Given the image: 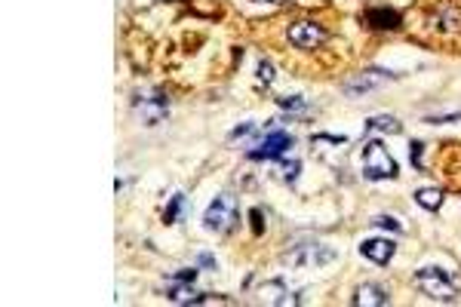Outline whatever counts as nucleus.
<instances>
[{
	"label": "nucleus",
	"instance_id": "obj_1",
	"mask_svg": "<svg viewBox=\"0 0 461 307\" xmlns=\"http://www.w3.org/2000/svg\"><path fill=\"white\" fill-rule=\"evenodd\" d=\"M415 286L434 301H452L458 292V277H452L440 268H422L415 274Z\"/></svg>",
	"mask_w": 461,
	"mask_h": 307
},
{
	"label": "nucleus",
	"instance_id": "obj_2",
	"mask_svg": "<svg viewBox=\"0 0 461 307\" xmlns=\"http://www.w3.org/2000/svg\"><path fill=\"white\" fill-rule=\"evenodd\" d=\"M434 175H440L449 191H461V142H446L434 151Z\"/></svg>",
	"mask_w": 461,
	"mask_h": 307
},
{
	"label": "nucleus",
	"instance_id": "obj_3",
	"mask_svg": "<svg viewBox=\"0 0 461 307\" xmlns=\"http://www.w3.org/2000/svg\"><path fill=\"white\" fill-rule=\"evenodd\" d=\"M203 221H206L209 230H215V234H231V230L237 227V200L228 197V194L215 197L209 203Z\"/></svg>",
	"mask_w": 461,
	"mask_h": 307
},
{
	"label": "nucleus",
	"instance_id": "obj_4",
	"mask_svg": "<svg viewBox=\"0 0 461 307\" xmlns=\"http://www.w3.org/2000/svg\"><path fill=\"white\" fill-rule=\"evenodd\" d=\"M363 169H366V178H393L397 175V163H393V157L388 154L381 142H369L363 148Z\"/></svg>",
	"mask_w": 461,
	"mask_h": 307
},
{
	"label": "nucleus",
	"instance_id": "obj_5",
	"mask_svg": "<svg viewBox=\"0 0 461 307\" xmlns=\"http://www.w3.org/2000/svg\"><path fill=\"white\" fill-rule=\"evenodd\" d=\"M329 261H335V249H329L323 243L298 246L292 255H286V264H292V268H323Z\"/></svg>",
	"mask_w": 461,
	"mask_h": 307
},
{
	"label": "nucleus",
	"instance_id": "obj_6",
	"mask_svg": "<svg viewBox=\"0 0 461 307\" xmlns=\"http://www.w3.org/2000/svg\"><path fill=\"white\" fill-rule=\"evenodd\" d=\"M326 28L317 22H296L289 28V44L298 46V49H317L320 44H326Z\"/></svg>",
	"mask_w": 461,
	"mask_h": 307
},
{
	"label": "nucleus",
	"instance_id": "obj_7",
	"mask_svg": "<svg viewBox=\"0 0 461 307\" xmlns=\"http://www.w3.org/2000/svg\"><path fill=\"white\" fill-rule=\"evenodd\" d=\"M136 111L148 126H157L166 117V111H170V99L163 92H145V96L136 99Z\"/></svg>",
	"mask_w": 461,
	"mask_h": 307
},
{
	"label": "nucleus",
	"instance_id": "obj_8",
	"mask_svg": "<svg viewBox=\"0 0 461 307\" xmlns=\"http://www.w3.org/2000/svg\"><path fill=\"white\" fill-rule=\"evenodd\" d=\"M289 148H292V135L274 130L255 151H249V160H274V157H283Z\"/></svg>",
	"mask_w": 461,
	"mask_h": 307
},
{
	"label": "nucleus",
	"instance_id": "obj_9",
	"mask_svg": "<svg viewBox=\"0 0 461 307\" xmlns=\"http://www.w3.org/2000/svg\"><path fill=\"white\" fill-rule=\"evenodd\" d=\"M360 252H363L369 261H375V264H388L393 258V252H397V243H393V240H381V237H372V240L360 243Z\"/></svg>",
	"mask_w": 461,
	"mask_h": 307
},
{
	"label": "nucleus",
	"instance_id": "obj_10",
	"mask_svg": "<svg viewBox=\"0 0 461 307\" xmlns=\"http://www.w3.org/2000/svg\"><path fill=\"white\" fill-rule=\"evenodd\" d=\"M391 77L393 74H388V71H366V74L354 77V80H348L345 83V92H348V96H360V92H369V89L381 87V83L391 80Z\"/></svg>",
	"mask_w": 461,
	"mask_h": 307
},
{
	"label": "nucleus",
	"instance_id": "obj_11",
	"mask_svg": "<svg viewBox=\"0 0 461 307\" xmlns=\"http://www.w3.org/2000/svg\"><path fill=\"white\" fill-rule=\"evenodd\" d=\"M363 22L375 31H397L400 28V13L388 10V6H379V10H366Z\"/></svg>",
	"mask_w": 461,
	"mask_h": 307
},
{
	"label": "nucleus",
	"instance_id": "obj_12",
	"mask_svg": "<svg viewBox=\"0 0 461 307\" xmlns=\"http://www.w3.org/2000/svg\"><path fill=\"white\" fill-rule=\"evenodd\" d=\"M391 298L388 292H384L381 286H375V283H363L357 289V295H354V304L357 307H384Z\"/></svg>",
	"mask_w": 461,
	"mask_h": 307
},
{
	"label": "nucleus",
	"instance_id": "obj_13",
	"mask_svg": "<svg viewBox=\"0 0 461 307\" xmlns=\"http://www.w3.org/2000/svg\"><path fill=\"white\" fill-rule=\"evenodd\" d=\"M258 295H262L265 304H298V298L286 295V286L283 283H265L258 289Z\"/></svg>",
	"mask_w": 461,
	"mask_h": 307
},
{
	"label": "nucleus",
	"instance_id": "obj_14",
	"mask_svg": "<svg viewBox=\"0 0 461 307\" xmlns=\"http://www.w3.org/2000/svg\"><path fill=\"white\" fill-rule=\"evenodd\" d=\"M415 203L434 212V209H440V203H443V191H440V187H418V191H415Z\"/></svg>",
	"mask_w": 461,
	"mask_h": 307
},
{
	"label": "nucleus",
	"instance_id": "obj_15",
	"mask_svg": "<svg viewBox=\"0 0 461 307\" xmlns=\"http://www.w3.org/2000/svg\"><path fill=\"white\" fill-rule=\"evenodd\" d=\"M366 132H400V123H397V117L379 114L366 123Z\"/></svg>",
	"mask_w": 461,
	"mask_h": 307
},
{
	"label": "nucleus",
	"instance_id": "obj_16",
	"mask_svg": "<svg viewBox=\"0 0 461 307\" xmlns=\"http://www.w3.org/2000/svg\"><path fill=\"white\" fill-rule=\"evenodd\" d=\"M258 80H262L265 87L274 80V65L267 62V58H262V62H258Z\"/></svg>",
	"mask_w": 461,
	"mask_h": 307
},
{
	"label": "nucleus",
	"instance_id": "obj_17",
	"mask_svg": "<svg viewBox=\"0 0 461 307\" xmlns=\"http://www.w3.org/2000/svg\"><path fill=\"white\" fill-rule=\"evenodd\" d=\"M182 203H184V197H182V194H175V197H172V203H170V209H166V225H172V221H175V215H179V209H182Z\"/></svg>",
	"mask_w": 461,
	"mask_h": 307
},
{
	"label": "nucleus",
	"instance_id": "obj_18",
	"mask_svg": "<svg viewBox=\"0 0 461 307\" xmlns=\"http://www.w3.org/2000/svg\"><path fill=\"white\" fill-rule=\"evenodd\" d=\"M422 151H424V144H422V142H412V144H409V157H412V163H415V169H424V160H422Z\"/></svg>",
	"mask_w": 461,
	"mask_h": 307
},
{
	"label": "nucleus",
	"instance_id": "obj_19",
	"mask_svg": "<svg viewBox=\"0 0 461 307\" xmlns=\"http://www.w3.org/2000/svg\"><path fill=\"white\" fill-rule=\"evenodd\" d=\"M372 225H379V227H391V230H400V227H403L397 218H391V215H379V218H372Z\"/></svg>",
	"mask_w": 461,
	"mask_h": 307
},
{
	"label": "nucleus",
	"instance_id": "obj_20",
	"mask_svg": "<svg viewBox=\"0 0 461 307\" xmlns=\"http://www.w3.org/2000/svg\"><path fill=\"white\" fill-rule=\"evenodd\" d=\"M283 178H286V182H296V178H298V160L283 163Z\"/></svg>",
	"mask_w": 461,
	"mask_h": 307
},
{
	"label": "nucleus",
	"instance_id": "obj_21",
	"mask_svg": "<svg viewBox=\"0 0 461 307\" xmlns=\"http://www.w3.org/2000/svg\"><path fill=\"white\" fill-rule=\"evenodd\" d=\"M280 101V108H305V99H298V96H286V99H277Z\"/></svg>",
	"mask_w": 461,
	"mask_h": 307
},
{
	"label": "nucleus",
	"instance_id": "obj_22",
	"mask_svg": "<svg viewBox=\"0 0 461 307\" xmlns=\"http://www.w3.org/2000/svg\"><path fill=\"white\" fill-rule=\"evenodd\" d=\"M253 130H255L253 123H243V126H237V130L231 132V139H240V135H249V132H253Z\"/></svg>",
	"mask_w": 461,
	"mask_h": 307
},
{
	"label": "nucleus",
	"instance_id": "obj_23",
	"mask_svg": "<svg viewBox=\"0 0 461 307\" xmlns=\"http://www.w3.org/2000/svg\"><path fill=\"white\" fill-rule=\"evenodd\" d=\"M449 120H461V114H446V117H427V123H449Z\"/></svg>",
	"mask_w": 461,
	"mask_h": 307
},
{
	"label": "nucleus",
	"instance_id": "obj_24",
	"mask_svg": "<svg viewBox=\"0 0 461 307\" xmlns=\"http://www.w3.org/2000/svg\"><path fill=\"white\" fill-rule=\"evenodd\" d=\"M200 264H203V268H215V261L209 258V255H200Z\"/></svg>",
	"mask_w": 461,
	"mask_h": 307
},
{
	"label": "nucleus",
	"instance_id": "obj_25",
	"mask_svg": "<svg viewBox=\"0 0 461 307\" xmlns=\"http://www.w3.org/2000/svg\"><path fill=\"white\" fill-rule=\"evenodd\" d=\"M253 4H286V0H253Z\"/></svg>",
	"mask_w": 461,
	"mask_h": 307
}]
</instances>
